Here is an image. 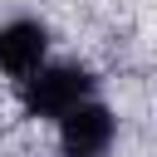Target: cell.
<instances>
[{
  "label": "cell",
  "mask_w": 157,
  "mask_h": 157,
  "mask_svg": "<svg viewBox=\"0 0 157 157\" xmlns=\"http://www.w3.org/2000/svg\"><path fill=\"white\" fill-rule=\"evenodd\" d=\"M93 93V74L83 64H39L20 78V108L25 118H64Z\"/></svg>",
  "instance_id": "6da1fadb"
},
{
  "label": "cell",
  "mask_w": 157,
  "mask_h": 157,
  "mask_svg": "<svg viewBox=\"0 0 157 157\" xmlns=\"http://www.w3.org/2000/svg\"><path fill=\"white\" fill-rule=\"evenodd\" d=\"M113 137H118V118L93 98H83L78 108H69L59 118V152L64 157H108Z\"/></svg>",
  "instance_id": "7a4b0ae2"
},
{
  "label": "cell",
  "mask_w": 157,
  "mask_h": 157,
  "mask_svg": "<svg viewBox=\"0 0 157 157\" xmlns=\"http://www.w3.org/2000/svg\"><path fill=\"white\" fill-rule=\"evenodd\" d=\"M44 54H49V29L39 20H10V25H0V74L25 78V74H34L44 64Z\"/></svg>",
  "instance_id": "3957f363"
}]
</instances>
